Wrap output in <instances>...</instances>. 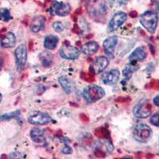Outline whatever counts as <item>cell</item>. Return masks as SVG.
Returning <instances> with one entry per match:
<instances>
[{
    "label": "cell",
    "mask_w": 159,
    "mask_h": 159,
    "mask_svg": "<svg viewBox=\"0 0 159 159\" xmlns=\"http://www.w3.org/2000/svg\"><path fill=\"white\" fill-rule=\"evenodd\" d=\"M80 119H81L83 122H88V121H89V118H88L87 116H85L84 114H81L80 116Z\"/></svg>",
    "instance_id": "cell-32"
},
{
    "label": "cell",
    "mask_w": 159,
    "mask_h": 159,
    "mask_svg": "<svg viewBox=\"0 0 159 159\" xmlns=\"http://www.w3.org/2000/svg\"><path fill=\"white\" fill-rule=\"evenodd\" d=\"M40 60L42 61V65L45 66V67H49L50 66L52 62V59H53V57H52V53L48 51H44V52H41L39 55Z\"/></svg>",
    "instance_id": "cell-22"
},
{
    "label": "cell",
    "mask_w": 159,
    "mask_h": 159,
    "mask_svg": "<svg viewBox=\"0 0 159 159\" xmlns=\"http://www.w3.org/2000/svg\"><path fill=\"white\" fill-rule=\"evenodd\" d=\"M150 122L155 127H159V113L153 115L150 119Z\"/></svg>",
    "instance_id": "cell-29"
},
{
    "label": "cell",
    "mask_w": 159,
    "mask_h": 159,
    "mask_svg": "<svg viewBox=\"0 0 159 159\" xmlns=\"http://www.w3.org/2000/svg\"><path fill=\"white\" fill-rule=\"evenodd\" d=\"M154 105H156V106L159 107V95H157V96H155V97H154Z\"/></svg>",
    "instance_id": "cell-34"
},
{
    "label": "cell",
    "mask_w": 159,
    "mask_h": 159,
    "mask_svg": "<svg viewBox=\"0 0 159 159\" xmlns=\"http://www.w3.org/2000/svg\"><path fill=\"white\" fill-rule=\"evenodd\" d=\"M72 149H71L70 147H69V146H65V147L63 148V150H62V153H64V154H72Z\"/></svg>",
    "instance_id": "cell-31"
},
{
    "label": "cell",
    "mask_w": 159,
    "mask_h": 159,
    "mask_svg": "<svg viewBox=\"0 0 159 159\" xmlns=\"http://www.w3.org/2000/svg\"><path fill=\"white\" fill-rule=\"evenodd\" d=\"M80 50L71 45L68 41H65L60 50V56L68 60H74L79 57Z\"/></svg>",
    "instance_id": "cell-5"
},
{
    "label": "cell",
    "mask_w": 159,
    "mask_h": 159,
    "mask_svg": "<svg viewBox=\"0 0 159 159\" xmlns=\"http://www.w3.org/2000/svg\"><path fill=\"white\" fill-rule=\"evenodd\" d=\"M118 44V37L117 36H111L107 38L103 42V47L104 52L110 57H114V52L116 49V45Z\"/></svg>",
    "instance_id": "cell-11"
},
{
    "label": "cell",
    "mask_w": 159,
    "mask_h": 159,
    "mask_svg": "<svg viewBox=\"0 0 159 159\" xmlns=\"http://www.w3.org/2000/svg\"><path fill=\"white\" fill-rule=\"evenodd\" d=\"M86 11L91 18H102L107 14V0H89Z\"/></svg>",
    "instance_id": "cell-1"
},
{
    "label": "cell",
    "mask_w": 159,
    "mask_h": 159,
    "mask_svg": "<svg viewBox=\"0 0 159 159\" xmlns=\"http://www.w3.org/2000/svg\"><path fill=\"white\" fill-rule=\"evenodd\" d=\"M158 17L157 13L153 11H147L140 17V23L150 34L155 32L157 26Z\"/></svg>",
    "instance_id": "cell-2"
},
{
    "label": "cell",
    "mask_w": 159,
    "mask_h": 159,
    "mask_svg": "<svg viewBox=\"0 0 159 159\" xmlns=\"http://www.w3.org/2000/svg\"><path fill=\"white\" fill-rule=\"evenodd\" d=\"M45 26V18L43 16H38L33 19L30 24V30L34 33L39 32Z\"/></svg>",
    "instance_id": "cell-17"
},
{
    "label": "cell",
    "mask_w": 159,
    "mask_h": 159,
    "mask_svg": "<svg viewBox=\"0 0 159 159\" xmlns=\"http://www.w3.org/2000/svg\"><path fill=\"white\" fill-rule=\"evenodd\" d=\"M58 41V38L55 35H48L45 37L44 41V46L47 49H53L57 47Z\"/></svg>",
    "instance_id": "cell-20"
},
{
    "label": "cell",
    "mask_w": 159,
    "mask_h": 159,
    "mask_svg": "<svg viewBox=\"0 0 159 159\" xmlns=\"http://www.w3.org/2000/svg\"><path fill=\"white\" fill-rule=\"evenodd\" d=\"M137 12L136 11H131V12L130 13V17H132V18H135L136 16H137Z\"/></svg>",
    "instance_id": "cell-35"
},
{
    "label": "cell",
    "mask_w": 159,
    "mask_h": 159,
    "mask_svg": "<svg viewBox=\"0 0 159 159\" xmlns=\"http://www.w3.org/2000/svg\"><path fill=\"white\" fill-rule=\"evenodd\" d=\"M83 96L87 102L95 103L101 99L105 96V92L101 87L98 85H89L84 90Z\"/></svg>",
    "instance_id": "cell-3"
},
{
    "label": "cell",
    "mask_w": 159,
    "mask_h": 159,
    "mask_svg": "<svg viewBox=\"0 0 159 159\" xmlns=\"http://www.w3.org/2000/svg\"><path fill=\"white\" fill-rule=\"evenodd\" d=\"M16 44V38L13 33H7L1 38V45L4 48H12Z\"/></svg>",
    "instance_id": "cell-15"
},
{
    "label": "cell",
    "mask_w": 159,
    "mask_h": 159,
    "mask_svg": "<svg viewBox=\"0 0 159 159\" xmlns=\"http://www.w3.org/2000/svg\"><path fill=\"white\" fill-rule=\"evenodd\" d=\"M2 94H1V93H0V103H1V101H2Z\"/></svg>",
    "instance_id": "cell-38"
},
{
    "label": "cell",
    "mask_w": 159,
    "mask_h": 159,
    "mask_svg": "<svg viewBox=\"0 0 159 159\" xmlns=\"http://www.w3.org/2000/svg\"><path fill=\"white\" fill-rule=\"evenodd\" d=\"M157 11H158V13H159V2H157Z\"/></svg>",
    "instance_id": "cell-37"
},
{
    "label": "cell",
    "mask_w": 159,
    "mask_h": 159,
    "mask_svg": "<svg viewBox=\"0 0 159 159\" xmlns=\"http://www.w3.org/2000/svg\"><path fill=\"white\" fill-rule=\"evenodd\" d=\"M30 138L33 141L36 143H42L45 140L44 131L38 128H33L31 130Z\"/></svg>",
    "instance_id": "cell-18"
},
{
    "label": "cell",
    "mask_w": 159,
    "mask_h": 159,
    "mask_svg": "<svg viewBox=\"0 0 159 159\" xmlns=\"http://www.w3.org/2000/svg\"><path fill=\"white\" fill-rule=\"evenodd\" d=\"M127 14L125 12H123V11H119V12L115 14L114 16L112 17L110 22H109L108 26H107V31L112 32V31H115L119 29V27H120L127 21Z\"/></svg>",
    "instance_id": "cell-8"
},
{
    "label": "cell",
    "mask_w": 159,
    "mask_h": 159,
    "mask_svg": "<svg viewBox=\"0 0 159 159\" xmlns=\"http://www.w3.org/2000/svg\"><path fill=\"white\" fill-rule=\"evenodd\" d=\"M129 2V0H109L108 3L110 4L111 7H118L120 6L126 5L127 2Z\"/></svg>",
    "instance_id": "cell-27"
},
{
    "label": "cell",
    "mask_w": 159,
    "mask_h": 159,
    "mask_svg": "<svg viewBox=\"0 0 159 159\" xmlns=\"http://www.w3.org/2000/svg\"><path fill=\"white\" fill-rule=\"evenodd\" d=\"M109 61L106 57L100 56L96 58L94 62V65H93L92 68L94 69V71L96 73H100L107 67Z\"/></svg>",
    "instance_id": "cell-14"
},
{
    "label": "cell",
    "mask_w": 159,
    "mask_h": 159,
    "mask_svg": "<svg viewBox=\"0 0 159 159\" xmlns=\"http://www.w3.org/2000/svg\"><path fill=\"white\" fill-rule=\"evenodd\" d=\"M134 115L139 119H145L150 116L152 112V105L148 100H143L135 106L133 110Z\"/></svg>",
    "instance_id": "cell-6"
},
{
    "label": "cell",
    "mask_w": 159,
    "mask_h": 159,
    "mask_svg": "<svg viewBox=\"0 0 159 159\" xmlns=\"http://www.w3.org/2000/svg\"><path fill=\"white\" fill-rule=\"evenodd\" d=\"M72 31H73L74 33H76V34H79L80 31V27L76 25V24H75L74 26H73V30H72Z\"/></svg>",
    "instance_id": "cell-33"
},
{
    "label": "cell",
    "mask_w": 159,
    "mask_h": 159,
    "mask_svg": "<svg viewBox=\"0 0 159 159\" xmlns=\"http://www.w3.org/2000/svg\"><path fill=\"white\" fill-rule=\"evenodd\" d=\"M139 69V66L138 64H136V62L131 61L130 63L127 64L126 66H125L124 69L123 71V74L125 76V78L127 80H129L132 76V73L138 70Z\"/></svg>",
    "instance_id": "cell-19"
},
{
    "label": "cell",
    "mask_w": 159,
    "mask_h": 159,
    "mask_svg": "<svg viewBox=\"0 0 159 159\" xmlns=\"http://www.w3.org/2000/svg\"><path fill=\"white\" fill-rule=\"evenodd\" d=\"M99 44L96 42H89L85 43L81 47V51L87 55H92L96 53L99 49Z\"/></svg>",
    "instance_id": "cell-16"
},
{
    "label": "cell",
    "mask_w": 159,
    "mask_h": 159,
    "mask_svg": "<svg viewBox=\"0 0 159 159\" xmlns=\"http://www.w3.org/2000/svg\"><path fill=\"white\" fill-rule=\"evenodd\" d=\"M19 114H20L19 110L15 111H12V112H9V113H7V114L0 116V120H9V119L18 117V116H19Z\"/></svg>",
    "instance_id": "cell-26"
},
{
    "label": "cell",
    "mask_w": 159,
    "mask_h": 159,
    "mask_svg": "<svg viewBox=\"0 0 159 159\" xmlns=\"http://www.w3.org/2000/svg\"><path fill=\"white\" fill-rule=\"evenodd\" d=\"M50 121V116L46 113L41 111L35 112L28 118V122L34 125H45L49 123Z\"/></svg>",
    "instance_id": "cell-10"
},
{
    "label": "cell",
    "mask_w": 159,
    "mask_h": 159,
    "mask_svg": "<svg viewBox=\"0 0 159 159\" xmlns=\"http://www.w3.org/2000/svg\"><path fill=\"white\" fill-rule=\"evenodd\" d=\"M15 57L16 60L17 69L18 72H21L27 60V50L25 44H21L17 47L15 51Z\"/></svg>",
    "instance_id": "cell-7"
},
{
    "label": "cell",
    "mask_w": 159,
    "mask_h": 159,
    "mask_svg": "<svg viewBox=\"0 0 159 159\" xmlns=\"http://www.w3.org/2000/svg\"><path fill=\"white\" fill-rule=\"evenodd\" d=\"M95 135L99 139H109L110 137V132L105 127H99L95 130Z\"/></svg>",
    "instance_id": "cell-24"
},
{
    "label": "cell",
    "mask_w": 159,
    "mask_h": 159,
    "mask_svg": "<svg viewBox=\"0 0 159 159\" xmlns=\"http://www.w3.org/2000/svg\"><path fill=\"white\" fill-rule=\"evenodd\" d=\"M98 147H96V149H99V150H103L105 153L106 152H111L113 151V146H112V143L110 141H108L107 139H101L99 140V142H98Z\"/></svg>",
    "instance_id": "cell-23"
},
{
    "label": "cell",
    "mask_w": 159,
    "mask_h": 159,
    "mask_svg": "<svg viewBox=\"0 0 159 159\" xmlns=\"http://www.w3.org/2000/svg\"><path fill=\"white\" fill-rule=\"evenodd\" d=\"M11 15L10 11L8 9H1L0 10V20L2 22H7L11 19Z\"/></svg>",
    "instance_id": "cell-25"
},
{
    "label": "cell",
    "mask_w": 159,
    "mask_h": 159,
    "mask_svg": "<svg viewBox=\"0 0 159 159\" xmlns=\"http://www.w3.org/2000/svg\"><path fill=\"white\" fill-rule=\"evenodd\" d=\"M120 72L118 69H114L109 71L107 74L104 75L103 77V82L105 84L112 85L117 83L119 81Z\"/></svg>",
    "instance_id": "cell-12"
},
{
    "label": "cell",
    "mask_w": 159,
    "mask_h": 159,
    "mask_svg": "<svg viewBox=\"0 0 159 159\" xmlns=\"http://www.w3.org/2000/svg\"><path fill=\"white\" fill-rule=\"evenodd\" d=\"M151 135V128L145 123H139L134 127L133 130V137L139 143H146L150 139Z\"/></svg>",
    "instance_id": "cell-4"
},
{
    "label": "cell",
    "mask_w": 159,
    "mask_h": 159,
    "mask_svg": "<svg viewBox=\"0 0 159 159\" xmlns=\"http://www.w3.org/2000/svg\"><path fill=\"white\" fill-rule=\"evenodd\" d=\"M147 53L144 47H138L131 52L129 57V60L130 61H143L145 58L147 57Z\"/></svg>",
    "instance_id": "cell-13"
},
{
    "label": "cell",
    "mask_w": 159,
    "mask_h": 159,
    "mask_svg": "<svg viewBox=\"0 0 159 159\" xmlns=\"http://www.w3.org/2000/svg\"><path fill=\"white\" fill-rule=\"evenodd\" d=\"M58 80H59L60 84L61 85L63 90L65 91L67 94H70L72 91V84L70 79L68 78L67 76H60Z\"/></svg>",
    "instance_id": "cell-21"
},
{
    "label": "cell",
    "mask_w": 159,
    "mask_h": 159,
    "mask_svg": "<svg viewBox=\"0 0 159 159\" xmlns=\"http://www.w3.org/2000/svg\"><path fill=\"white\" fill-rule=\"evenodd\" d=\"M52 28L56 32L61 33L64 30V25L61 22H55L52 24Z\"/></svg>",
    "instance_id": "cell-28"
},
{
    "label": "cell",
    "mask_w": 159,
    "mask_h": 159,
    "mask_svg": "<svg viewBox=\"0 0 159 159\" xmlns=\"http://www.w3.org/2000/svg\"><path fill=\"white\" fill-rule=\"evenodd\" d=\"M2 60H1V58H0V70L2 69Z\"/></svg>",
    "instance_id": "cell-36"
},
{
    "label": "cell",
    "mask_w": 159,
    "mask_h": 159,
    "mask_svg": "<svg viewBox=\"0 0 159 159\" xmlns=\"http://www.w3.org/2000/svg\"><path fill=\"white\" fill-rule=\"evenodd\" d=\"M95 155L97 157H104L106 156V153L99 149H96L95 150Z\"/></svg>",
    "instance_id": "cell-30"
},
{
    "label": "cell",
    "mask_w": 159,
    "mask_h": 159,
    "mask_svg": "<svg viewBox=\"0 0 159 159\" xmlns=\"http://www.w3.org/2000/svg\"><path fill=\"white\" fill-rule=\"evenodd\" d=\"M69 12H70V6L69 3L57 2V1L52 2L50 7V13L52 15L66 16Z\"/></svg>",
    "instance_id": "cell-9"
}]
</instances>
